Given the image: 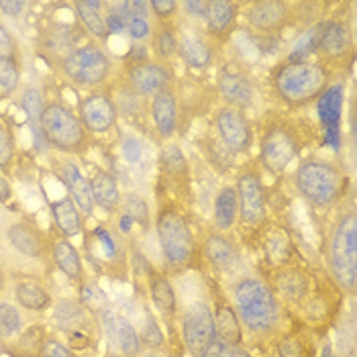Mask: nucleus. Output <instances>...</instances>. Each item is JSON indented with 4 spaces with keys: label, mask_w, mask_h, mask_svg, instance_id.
Returning a JSON list of instances; mask_svg holds the SVG:
<instances>
[{
    "label": "nucleus",
    "mask_w": 357,
    "mask_h": 357,
    "mask_svg": "<svg viewBox=\"0 0 357 357\" xmlns=\"http://www.w3.org/2000/svg\"><path fill=\"white\" fill-rule=\"evenodd\" d=\"M233 308L241 327L255 337H268L282 325V306L272 286L259 278H241L233 286Z\"/></svg>",
    "instance_id": "obj_1"
},
{
    "label": "nucleus",
    "mask_w": 357,
    "mask_h": 357,
    "mask_svg": "<svg viewBox=\"0 0 357 357\" xmlns=\"http://www.w3.org/2000/svg\"><path fill=\"white\" fill-rule=\"evenodd\" d=\"M278 96L290 107H306L317 100L329 86V70L323 63L304 59L286 61L275 70L274 78Z\"/></svg>",
    "instance_id": "obj_2"
},
{
    "label": "nucleus",
    "mask_w": 357,
    "mask_h": 357,
    "mask_svg": "<svg viewBox=\"0 0 357 357\" xmlns=\"http://www.w3.org/2000/svg\"><path fill=\"white\" fill-rule=\"evenodd\" d=\"M294 184L304 198L319 206H333L347 188L345 172L327 160H306L294 174Z\"/></svg>",
    "instance_id": "obj_3"
},
{
    "label": "nucleus",
    "mask_w": 357,
    "mask_h": 357,
    "mask_svg": "<svg viewBox=\"0 0 357 357\" xmlns=\"http://www.w3.org/2000/svg\"><path fill=\"white\" fill-rule=\"evenodd\" d=\"M329 268L333 280L345 292H356L357 282V217L345 213L335 225L329 243Z\"/></svg>",
    "instance_id": "obj_4"
},
{
    "label": "nucleus",
    "mask_w": 357,
    "mask_h": 357,
    "mask_svg": "<svg viewBox=\"0 0 357 357\" xmlns=\"http://www.w3.org/2000/svg\"><path fill=\"white\" fill-rule=\"evenodd\" d=\"M155 231L165 264L176 272L188 268L196 255V243L184 215L174 206H162L155 219Z\"/></svg>",
    "instance_id": "obj_5"
},
{
    "label": "nucleus",
    "mask_w": 357,
    "mask_h": 357,
    "mask_svg": "<svg viewBox=\"0 0 357 357\" xmlns=\"http://www.w3.org/2000/svg\"><path fill=\"white\" fill-rule=\"evenodd\" d=\"M41 133L50 147L61 153H82L88 147V131L76 112L61 102H47L41 112Z\"/></svg>",
    "instance_id": "obj_6"
},
{
    "label": "nucleus",
    "mask_w": 357,
    "mask_h": 357,
    "mask_svg": "<svg viewBox=\"0 0 357 357\" xmlns=\"http://www.w3.org/2000/svg\"><path fill=\"white\" fill-rule=\"evenodd\" d=\"M84 255L96 272L109 275L127 272V245L116 229L96 225L92 231H84Z\"/></svg>",
    "instance_id": "obj_7"
},
{
    "label": "nucleus",
    "mask_w": 357,
    "mask_h": 357,
    "mask_svg": "<svg viewBox=\"0 0 357 357\" xmlns=\"http://www.w3.org/2000/svg\"><path fill=\"white\" fill-rule=\"evenodd\" d=\"M61 70L76 86L98 88L109 80L110 59L98 43H86L63 57Z\"/></svg>",
    "instance_id": "obj_8"
},
{
    "label": "nucleus",
    "mask_w": 357,
    "mask_h": 357,
    "mask_svg": "<svg viewBox=\"0 0 357 357\" xmlns=\"http://www.w3.org/2000/svg\"><path fill=\"white\" fill-rule=\"evenodd\" d=\"M298 151H301V139L294 129L286 125H274L266 129L259 145V158L268 172L282 174L296 160Z\"/></svg>",
    "instance_id": "obj_9"
},
{
    "label": "nucleus",
    "mask_w": 357,
    "mask_h": 357,
    "mask_svg": "<svg viewBox=\"0 0 357 357\" xmlns=\"http://www.w3.org/2000/svg\"><path fill=\"white\" fill-rule=\"evenodd\" d=\"M182 339L192 357H200L217 339L213 308L206 301H194L182 314Z\"/></svg>",
    "instance_id": "obj_10"
},
{
    "label": "nucleus",
    "mask_w": 357,
    "mask_h": 357,
    "mask_svg": "<svg viewBox=\"0 0 357 357\" xmlns=\"http://www.w3.org/2000/svg\"><path fill=\"white\" fill-rule=\"evenodd\" d=\"M237 200H239V217L243 225L255 227L266 219V190L257 172L245 169L237 178Z\"/></svg>",
    "instance_id": "obj_11"
},
{
    "label": "nucleus",
    "mask_w": 357,
    "mask_h": 357,
    "mask_svg": "<svg viewBox=\"0 0 357 357\" xmlns=\"http://www.w3.org/2000/svg\"><path fill=\"white\" fill-rule=\"evenodd\" d=\"M4 241L15 253H19L21 257L33 259V261H43V259L52 257L50 255L52 253L50 237L27 220L13 222L4 233Z\"/></svg>",
    "instance_id": "obj_12"
},
{
    "label": "nucleus",
    "mask_w": 357,
    "mask_h": 357,
    "mask_svg": "<svg viewBox=\"0 0 357 357\" xmlns=\"http://www.w3.org/2000/svg\"><path fill=\"white\" fill-rule=\"evenodd\" d=\"M78 112H80L78 116L82 121L84 129L88 133H96V135L109 133L119 119L116 102L107 90H96L90 96H86L84 100H80Z\"/></svg>",
    "instance_id": "obj_13"
},
{
    "label": "nucleus",
    "mask_w": 357,
    "mask_h": 357,
    "mask_svg": "<svg viewBox=\"0 0 357 357\" xmlns=\"http://www.w3.org/2000/svg\"><path fill=\"white\" fill-rule=\"evenodd\" d=\"M217 133L222 145L233 153H245L253 145V131L243 110L233 107H220L215 119Z\"/></svg>",
    "instance_id": "obj_14"
},
{
    "label": "nucleus",
    "mask_w": 357,
    "mask_h": 357,
    "mask_svg": "<svg viewBox=\"0 0 357 357\" xmlns=\"http://www.w3.org/2000/svg\"><path fill=\"white\" fill-rule=\"evenodd\" d=\"M345 102V86L329 84L325 92L317 98V112L325 131V141L335 151L341 147V112Z\"/></svg>",
    "instance_id": "obj_15"
},
{
    "label": "nucleus",
    "mask_w": 357,
    "mask_h": 357,
    "mask_svg": "<svg viewBox=\"0 0 357 357\" xmlns=\"http://www.w3.org/2000/svg\"><path fill=\"white\" fill-rule=\"evenodd\" d=\"M54 323L57 329L63 335L68 333H92V335H100V325H98V317L94 312H90L80 298H61L54 303Z\"/></svg>",
    "instance_id": "obj_16"
},
{
    "label": "nucleus",
    "mask_w": 357,
    "mask_h": 357,
    "mask_svg": "<svg viewBox=\"0 0 357 357\" xmlns=\"http://www.w3.org/2000/svg\"><path fill=\"white\" fill-rule=\"evenodd\" d=\"M290 4L282 0H257L251 2L245 13L248 25L261 35H274L290 23Z\"/></svg>",
    "instance_id": "obj_17"
},
{
    "label": "nucleus",
    "mask_w": 357,
    "mask_h": 357,
    "mask_svg": "<svg viewBox=\"0 0 357 357\" xmlns=\"http://www.w3.org/2000/svg\"><path fill=\"white\" fill-rule=\"evenodd\" d=\"M127 84L137 96L153 98L155 94L172 88V74L165 66L155 61L133 63L127 72Z\"/></svg>",
    "instance_id": "obj_18"
},
{
    "label": "nucleus",
    "mask_w": 357,
    "mask_h": 357,
    "mask_svg": "<svg viewBox=\"0 0 357 357\" xmlns=\"http://www.w3.org/2000/svg\"><path fill=\"white\" fill-rule=\"evenodd\" d=\"M176 35H178V54L190 68L204 70L213 63L215 50L198 29L186 27L184 31H178Z\"/></svg>",
    "instance_id": "obj_19"
},
{
    "label": "nucleus",
    "mask_w": 357,
    "mask_h": 357,
    "mask_svg": "<svg viewBox=\"0 0 357 357\" xmlns=\"http://www.w3.org/2000/svg\"><path fill=\"white\" fill-rule=\"evenodd\" d=\"M202 253H204V259L222 274H231L239 266V249L233 243V239H229L219 231L206 235L202 243Z\"/></svg>",
    "instance_id": "obj_20"
},
{
    "label": "nucleus",
    "mask_w": 357,
    "mask_h": 357,
    "mask_svg": "<svg viewBox=\"0 0 357 357\" xmlns=\"http://www.w3.org/2000/svg\"><path fill=\"white\" fill-rule=\"evenodd\" d=\"M217 88L227 107L243 110L253 102V86L248 80V76H243L241 72L225 70L219 76Z\"/></svg>",
    "instance_id": "obj_21"
},
{
    "label": "nucleus",
    "mask_w": 357,
    "mask_h": 357,
    "mask_svg": "<svg viewBox=\"0 0 357 357\" xmlns=\"http://www.w3.org/2000/svg\"><path fill=\"white\" fill-rule=\"evenodd\" d=\"M57 174H59L61 182L66 184L72 200L76 202V206L82 211L84 217H90L94 211V200L90 194V182L86 180L80 167L74 162H61L57 165Z\"/></svg>",
    "instance_id": "obj_22"
},
{
    "label": "nucleus",
    "mask_w": 357,
    "mask_h": 357,
    "mask_svg": "<svg viewBox=\"0 0 357 357\" xmlns=\"http://www.w3.org/2000/svg\"><path fill=\"white\" fill-rule=\"evenodd\" d=\"M50 255H52V261H54L55 268L66 275L68 280L78 282V284L86 282L82 255H80L78 249L70 243V239H66L61 235L52 239V253Z\"/></svg>",
    "instance_id": "obj_23"
},
{
    "label": "nucleus",
    "mask_w": 357,
    "mask_h": 357,
    "mask_svg": "<svg viewBox=\"0 0 357 357\" xmlns=\"http://www.w3.org/2000/svg\"><path fill=\"white\" fill-rule=\"evenodd\" d=\"M354 41H351V31L341 21H327L323 23V33H321V43L319 52L325 55L331 61H341L347 54H351Z\"/></svg>",
    "instance_id": "obj_24"
},
{
    "label": "nucleus",
    "mask_w": 357,
    "mask_h": 357,
    "mask_svg": "<svg viewBox=\"0 0 357 357\" xmlns=\"http://www.w3.org/2000/svg\"><path fill=\"white\" fill-rule=\"evenodd\" d=\"M15 301L27 312H45L54 306L52 292L39 280H17L13 286Z\"/></svg>",
    "instance_id": "obj_25"
},
{
    "label": "nucleus",
    "mask_w": 357,
    "mask_h": 357,
    "mask_svg": "<svg viewBox=\"0 0 357 357\" xmlns=\"http://www.w3.org/2000/svg\"><path fill=\"white\" fill-rule=\"evenodd\" d=\"M213 321H215V335L222 343L229 345H241L243 343V327L241 321L233 308L222 298L215 301V310H213Z\"/></svg>",
    "instance_id": "obj_26"
},
{
    "label": "nucleus",
    "mask_w": 357,
    "mask_h": 357,
    "mask_svg": "<svg viewBox=\"0 0 357 357\" xmlns=\"http://www.w3.org/2000/svg\"><path fill=\"white\" fill-rule=\"evenodd\" d=\"M52 208V217H54L55 227L61 233V237L70 239V237H78L84 233V219L80 215V208L76 206V202L72 200L70 194L61 196L59 200H54L50 204Z\"/></svg>",
    "instance_id": "obj_27"
},
{
    "label": "nucleus",
    "mask_w": 357,
    "mask_h": 357,
    "mask_svg": "<svg viewBox=\"0 0 357 357\" xmlns=\"http://www.w3.org/2000/svg\"><path fill=\"white\" fill-rule=\"evenodd\" d=\"M90 182V194H92V200H94V206H100L102 211L107 213H114L119 211L121 206V188H119V182L116 178L110 174V172H105V169H98Z\"/></svg>",
    "instance_id": "obj_28"
},
{
    "label": "nucleus",
    "mask_w": 357,
    "mask_h": 357,
    "mask_svg": "<svg viewBox=\"0 0 357 357\" xmlns=\"http://www.w3.org/2000/svg\"><path fill=\"white\" fill-rule=\"evenodd\" d=\"M239 8L231 0H211L206 10V27L208 33L217 39H227L235 27Z\"/></svg>",
    "instance_id": "obj_29"
},
{
    "label": "nucleus",
    "mask_w": 357,
    "mask_h": 357,
    "mask_svg": "<svg viewBox=\"0 0 357 357\" xmlns=\"http://www.w3.org/2000/svg\"><path fill=\"white\" fill-rule=\"evenodd\" d=\"M275 292L282 301L290 304H303L310 296V282L308 275L296 270V268H288L282 270L275 275Z\"/></svg>",
    "instance_id": "obj_30"
},
{
    "label": "nucleus",
    "mask_w": 357,
    "mask_h": 357,
    "mask_svg": "<svg viewBox=\"0 0 357 357\" xmlns=\"http://www.w3.org/2000/svg\"><path fill=\"white\" fill-rule=\"evenodd\" d=\"M151 119L155 123L160 137L167 139L174 135L176 125H178V109H176V96L172 88H167L151 98Z\"/></svg>",
    "instance_id": "obj_31"
},
{
    "label": "nucleus",
    "mask_w": 357,
    "mask_h": 357,
    "mask_svg": "<svg viewBox=\"0 0 357 357\" xmlns=\"http://www.w3.org/2000/svg\"><path fill=\"white\" fill-rule=\"evenodd\" d=\"M147 282H149L151 301L155 304V308L160 310V314L164 317L165 321L174 319L176 312H178V301H176V292H174V286H172L169 278L162 274V272H155L151 268Z\"/></svg>",
    "instance_id": "obj_32"
},
{
    "label": "nucleus",
    "mask_w": 357,
    "mask_h": 357,
    "mask_svg": "<svg viewBox=\"0 0 357 357\" xmlns=\"http://www.w3.org/2000/svg\"><path fill=\"white\" fill-rule=\"evenodd\" d=\"M239 215V200L235 186H222L215 198V227L217 231H229Z\"/></svg>",
    "instance_id": "obj_33"
},
{
    "label": "nucleus",
    "mask_w": 357,
    "mask_h": 357,
    "mask_svg": "<svg viewBox=\"0 0 357 357\" xmlns=\"http://www.w3.org/2000/svg\"><path fill=\"white\" fill-rule=\"evenodd\" d=\"M102 2H96V0H82V2H74V8H76V15L78 19L82 21V25L96 39L105 41L109 37L107 33V25H105V17H102Z\"/></svg>",
    "instance_id": "obj_34"
},
{
    "label": "nucleus",
    "mask_w": 357,
    "mask_h": 357,
    "mask_svg": "<svg viewBox=\"0 0 357 357\" xmlns=\"http://www.w3.org/2000/svg\"><path fill=\"white\" fill-rule=\"evenodd\" d=\"M21 105L27 112L29 123H31V131H33V139H35V145L37 149H43L45 139H43V133H41V112H43V98H41V92L33 86L25 88L23 92V98H21Z\"/></svg>",
    "instance_id": "obj_35"
},
{
    "label": "nucleus",
    "mask_w": 357,
    "mask_h": 357,
    "mask_svg": "<svg viewBox=\"0 0 357 357\" xmlns=\"http://www.w3.org/2000/svg\"><path fill=\"white\" fill-rule=\"evenodd\" d=\"M47 335L50 333H47V329L43 325H39V323L29 325L27 329H23L17 335V341L13 345L17 357H39Z\"/></svg>",
    "instance_id": "obj_36"
},
{
    "label": "nucleus",
    "mask_w": 357,
    "mask_h": 357,
    "mask_svg": "<svg viewBox=\"0 0 357 357\" xmlns=\"http://www.w3.org/2000/svg\"><path fill=\"white\" fill-rule=\"evenodd\" d=\"M112 339L116 341L119 345V351L123 357H141L143 356V345H141V339H139L137 329L123 317H116V323H114V333H112Z\"/></svg>",
    "instance_id": "obj_37"
},
{
    "label": "nucleus",
    "mask_w": 357,
    "mask_h": 357,
    "mask_svg": "<svg viewBox=\"0 0 357 357\" xmlns=\"http://www.w3.org/2000/svg\"><path fill=\"white\" fill-rule=\"evenodd\" d=\"M321 33H323V23L312 25L308 31H304L303 35L298 37V41L294 43L292 54H290V57H288V61H304V59H308L310 55L319 50Z\"/></svg>",
    "instance_id": "obj_38"
},
{
    "label": "nucleus",
    "mask_w": 357,
    "mask_h": 357,
    "mask_svg": "<svg viewBox=\"0 0 357 357\" xmlns=\"http://www.w3.org/2000/svg\"><path fill=\"white\" fill-rule=\"evenodd\" d=\"M25 321L21 310L10 303H0V339H10L15 335H19Z\"/></svg>",
    "instance_id": "obj_39"
},
{
    "label": "nucleus",
    "mask_w": 357,
    "mask_h": 357,
    "mask_svg": "<svg viewBox=\"0 0 357 357\" xmlns=\"http://www.w3.org/2000/svg\"><path fill=\"white\" fill-rule=\"evenodd\" d=\"M21 82V70L17 57L0 59V98L10 96Z\"/></svg>",
    "instance_id": "obj_40"
},
{
    "label": "nucleus",
    "mask_w": 357,
    "mask_h": 357,
    "mask_svg": "<svg viewBox=\"0 0 357 357\" xmlns=\"http://www.w3.org/2000/svg\"><path fill=\"white\" fill-rule=\"evenodd\" d=\"M123 215H127L133 222H139L141 227H147L149 225V208H147V202L135 192L125 194L121 198V206Z\"/></svg>",
    "instance_id": "obj_41"
},
{
    "label": "nucleus",
    "mask_w": 357,
    "mask_h": 357,
    "mask_svg": "<svg viewBox=\"0 0 357 357\" xmlns=\"http://www.w3.org/2000/svg\"><path fill=\"white\" fill-rule=\"evenodd\" d=\"M153 50H155V54L160 59H172L174 55L178 54V35H176V31L172 27H164L158 29V33L153 35Z\"/></svg>",
    "instance_id": "obj_42"
},
{
    "label": "nucleus",
    "mask_w": 357,
    "mask_h": 357,
    "mask_svg": "<svg viewBox=\"0 0 357 357\" xmlns=\"http://www.w3.org/2000/svg\"><path fill=\"white\" fill-rule=\"evenodd\" d=\"M139 339H141V345H145L149 351H158L160 347H164V333L160 331V325L151 310H145V323L139 333Z\"/></svg>",
    "instance_id": "obj_43"
},
{
    "label": "nucleus",
    "mask_w": 357,
    "mask_h": 357,
    "mask_svg": "<svg viewBox=\"0 0 357 357\" xmlns=\"http://www.w3.org/2000/svg\"><path fill=\"white\" fill-rule=\"evenodd\" d=\"M162 164L164 167L174 174V176H180L186 172V160H184V153L178 145H167L164 151H162Z\"/></svg>",
    "instance_id": "obj_44"
},
{
    "label": "nucleus",
    "mask_w": 357,
    "mask_h": 357,
    "mask_svg": "<svg viewBox=\"0 0 357 357\" xmlns=\"http://www.w3.org/2000/svg\"><path fill=\"white\" fill-rule=\"evenodd\" d=\"M200 357H251L241 345H229L215 339Z\"/></svg>",
    "instance_id": "obj_45"
},
{
    "label": "nucleus",
    "mask_w": 357,
    "mask_h": 357,
    "mask_svg": "<svg viewBox=\"0 0 357 357\" xmlns=\"http://www.w3.org/2000/svg\"><path fill=\"white\" fill-rule=\"evenodd\" d=\"M15 158V137L10 129L0 123V169H8V165Z\"/></svg>",
    "instance_id": "obj_46"
},
{
    "label": "nucleus",
    "mask_w": 357,
    "mask_h": 357,
    "mask_svg": "<svg viewBox=\"0 0 357 357\" xmlns=\"http://www.w3.org/2000/svg\"><path fill=\"white\" fill-rule=\"evenodd\" d=\"M39 357H78L76 351H72L61 339H57L54 335H47L45 343H43V349Z\"/></svg>",
    "instance_id": "obj_47"
},
{
    "label": "nucleus",
    "mask_w": 357,
    "mask_h": 357,
    "mask_svg": "<svg viewBox=\"0 0 357 357\" xmlns=\"http://www.w3.org/2000/svg\"><path fill=\"white\" fill-rule=\"evenodd\" d=\"M127 33H129V37L133 39V41H145L147 37H151V25H149V21L147 19H143V17H131V21L127 23V29H125Z\"/></svg>",
    "instance_id": "obj_48"
},
{
    "label": "nucleus",
    "mask_w": 357,
    "mask_h": 357,
    "mask_svg": "<svg viewBox=\"0 0 357 357\" xmlns=\"http://www.w3.org/2000/svg\"><path fill=\"white\" fill-rule=\"evenodd\" d=\"M178 2H174V0H151L149 2V10H153V15L158 17V19H172L174 15H176V10H178Z\"/></svg>",
    "instance_id": "obj_49"
},
{
    "label": "nucleus",
    "mask_w": 357,
    "mask_h": 357,
    "mask_svg": "<svg viewBox=\"0 0 357 357\" xmlns=\"http://www.w3.org/2000/svg\"><path fill=\"white\" fill-rule=\"evenodd\" d=\"M278 354H280V357H304L306 356L303 341H301V339H296V337H288V339H284V341L280 343V347H278Z\"/></svg>",
    "instance_id": "obj_50"
},
{
    "label": "nucleus",
    "mask_w": 357,
    "mask_h": 357,
    "mask_svg": "<svg viewBox=\"0 0 357 357\" xmlns=\"http://www.w3.org/2000/svg\"><path fill=\"white\" fill-rule=\"evenodd\" d=\"M17 55V43L13 39V35L6 31V27L0 23V59H8Z\"/></svg>",
    "instance_id": "obj_51"
},
{
    "label": "nucleus",
    "mask_w": 357,
    "mask_h": 357,
    "mask_svg": "<svg viewBox=\"0 0 357 357\" xmlns=\"http://www.w3.org/2000/svg\"><path fill=\"white\" fill-rule=\"evenodd\" d=\"M123 153H125V158L129 160V164H139V160H141V155H143V143L137 141L135 137L125 139Z\"/></svg>",
    "instance_id": "obj_52"
},
{
    "label": "nucleus",
    "mask_w": 357,
    "mask_h": 357,
    "mask_svg": "<svg viewBox=\"0 0 357 357\" xmlns=\"http://www.w3.org/2000/svg\"><path fill=\"white\" fill-rule=\"evenodd\" d=\"M184 8H186V15L190 19L204 21L206 19V10H208V2H204V0H190V2H184Z\"/></svg>",
    "instance_id": "obj_53"
},
{
    "label": "nucleus",
    "mask_w": 357,
    "mask_h": 357,
    "mask_svg": "<svg viewBox=\"0 0 357 357\" xmlns=\"http://www.w3.org/2000/svg\"><path fill=\"white\" fill-rule=\"evenodd\" d=\"M25 6H27V4L21 2V0H2V2H0V10H2L6 17H19V15L23 13Z\"/></svg>",
    "instance_id": "obj_54"
},
{
    "label": "nucleus",
    "mask_w": 357,
    "mask_h": 357,
    "mask_svg": "<svg viewBox=\"0 0 357 357\" xmlns=\"http://www.w3.org/2000/svg\"><path fill=\"white\" fill-rule=\"evenodd\" d=\"M129 57H131V61H133V63L149 61V59H147V45H141V43L133 45V47H131V52H129Z\"/></svg>",
    "instance_id": "obj_55"
},
{
    "label": "nucleus",
    "mask_w": 357,
    "mask_h": 357,
    "mask_svg": "<svg viewBox=\"0 0 357 357\" xmlns=\"http://www.w3.org/2000/svg\"><path fill=\"white\" fill-rule=\"evenodd\" d=\"M10 196H13V188H10V184L6 182V178L0 174V200H2V202H8Z\"/></svg>",
    "instance_id": "obj_56"
},
{
    "label": "nucleus",
    "mask_w": 357,
    "mask_h": 357,
    "mask_svg": "<svg viewBox=\"0 0 357 357\" xmlns=\"http://www.w3.org/2000/svg\"><path fill=\"white\" fill-rule=\"evenodd\" d=\"M4 290H6V274H4V270L0 268V296L4 294Z\"/></svg>",
    "instance_id": "obj_57"
},
{
    "label": "nucleus",
    "mask_w": 357,
    "mask_h": 357,
    "mask_svg": "<svg viewBox=\"0 0 357 357\" xmlns=\"http://www.w3.org/2000/svg\"><path fill=\"white\" fill-rule=\"evenodd\" d=\"M323 357H339L333 354V349H331V345H325V349H323Z\"/></svg>",
    "instance_id": "obj_58"
},
{
    "label": "nucleus",
    "mask_w": 357,
    "mask_h": 357,
    "mask_svg": "<svg viewBox=\"0 0 357 357\" xmlns=\"http://www.w3.org/2000/svg\"><path fill=\"white\" fill-rule=\"evenodd\" d=\"M141 357H165L164 354H160V351H149V354H145V356Z\"/></svg>",
    "instance_id": "obj_59"
},
{
    "label": "nucleus",
    "mask_w": 357,
    "mask_h": 357,
    "mask_svg": "<svg viewBox=\"0 0 357 357\" xmlns=\"http://www.w3.org/2000/svg\"><path fill=\"white\" fill-rule=\"evenodd\" d=\"M107 357H123L121 354H107Z\"/></svg>",
    "instance_id": "obj_60"
},
{
    "label": "nucleus",
    "mask_w": 357,
    "mask_h": 357,
    "mask_svg": "<svg viewBox=\"0 0 357 357\" xmlns=\"http://www.w3.org/2000/svg\"><path fill=\"white\" fill-rule=\"evenodd\" d=\"M347 357H356V354H349V356H347Z\"/></svg>",
    "instance_id": "obj_61"
}]
</instances>
